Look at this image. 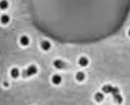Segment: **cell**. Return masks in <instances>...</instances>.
<instances>
[{
  "instance_id": "cell-1",
  "label": "cell",
  "mask_w": 130,
  "mask_h": 105,
  "mask_svg": "<svg viewBox=\"0 0 130 105\" xmlns=\"http://www.w3.org/2000/svg\"><path fill=\"white\" fill-rule=\"evenodd\" d=\"M36 73H37V68H36V66L34 65H30V66H28L25 70L23 72V77H30V76H33V75H35Z\"/></svg>"
},
{
  "instance_id": "cell-2",
  "label": "cell",
  "mask_w": 130,
  "mask_h": 105,
  "mask_svg": "<svg viewBox=\"0 0 130 105\" xmlns=\"http://www.w3.org/2000/svg\"><path fill=\"white\" fill-rule=\"evenodd\" d=\"M53 65L57 68V69H64L65 67H66V63L63 61V60H55L54 62H53Z\"/></svg>"
},
{
  "instance_id": "cell-3",
  "label": "cell",
  "mask_w": 130,
  "mask_h": 105,
  "mask_svg": "<svg viewBox=\"0 0 130 105\" xmlns=\"http://www.w3.org/2000/svg\"><path fill=\"white\" fill-rule=\"evenodd\" d=\"M20 43H21V45H23V46H27V45L29 44V38H28V36L22 35V36L20 37Z\"/></svg>"
},
{
  "instance_id": "cell-4",
  "label": "cell",
  "mask_w": 130,
  "mask_h": 105,
  "mask_svg": "<svg viewBox=\"0 0 130 105\" xmlns=\"http://www.w3.org/2000/svg\"><path fill=\"white\" fill-rule=\"evenodd\" d=\"M88 63H89V60H88L87 57H85V56L80 57L79 60H78V64H79L81 67H86V66L88 65Z\"/></svg>"
},
{
  "instance_id": "cell-5",
  "label": "cell",
  "mask_w": 130,
  "mask_h": 105,
  "mask_svg": "<svg viewBox=\"0 0 130 105\" xmlns=\"http://www.w3.org/2000/svg\"><path fill=\"white\" fill-rule=\"evenodd\" d=\"M40 46H41V48H42L44 51H48V50L51 48V43H50V41H48V40H43V41L41 42Z\"/></svg>"
},
{
  "instance_id": "cell-6",
  "label": "cell",
  "mask_w": 130,
  "mask_h": 105,
  "mask_svg": "<svg viewBox=\"0 0 130 105\" xmlns=\"http://www.w3.org/2000/svg\"><path fill=\"white\" fill-rule=\"evenodd\" d=\"M10 76L12 77L13 79H17L20 76V71L18 68H12L10 71Z\"/></svg>"
},
{
  "instance_id": "cell-7",
  "label": "cell",
  "mask_w": 130,
  "mask_h": 105,
  "mask_svg": "<svg viewBox=\"0 0 130 105\" xmlns=\"http://www.w3.org/2000/svg\"><path fill=\"white\" fill-rule=\"evenodd\" d=\"M52 82H53L54 84H56V85L60 84V83L62 82V77H61L60 75H54V76L52 77Z\"/></svg>"
},
{
  "instance_id": "cell-8",
  "label": "cell",
  "mask_w": 130,
  "mask_h": 105,
  "mask_svg": "<svg viewBox=\"0 0 130 105\" xmlns=\"http://www.w3.org/2000/svg\"><path fill=\"white\" fill-rule=\"evenodd\" d=\"M75 79L78 82H82L83 80L85 79V74L83 72H77L76 75H75Z\"/></svg>"
},
{
  "instance_id": "cell-9",
  "label": "cell",
  "mask_w": 130,
  "mask_h": 105,
  "mask_svg": "<svg viewBox=\"0 0 130 105\" xmlns=\"http://www.w3.org/2000/svg\"><path fill=\"white\" fill-rule=\"evenodd\" d=\"M104 98H105V96L102 92H97L95 94V100L98 101V102H102L104 100Z\"/></svg>"
},
{
  "instance_id": "cell-10",
  "label": "cell",
  "mask_w": 130,
  "mask_h": 105,
  "mask_svg": "<svg viewBox=\"0 0 130 105\" xmlns=\"http://www.w3.org/2000/svg\"><path fill=\"white\" fill-rule=\"evenodd\" d=\"M9 21H10V17H9L8 15H2V16H1V23L3 24V25L8 24Z\"/></svg>"
},
{
  "instance_id": "cell-11",
  "label": "cell",
  "mask_w": 130,
  "mask_h": 105,
  "mask_svg": "<svg viewBox=\"0 0 130 105\" xmlns=\"http://www.w3.org/2000/svg\"><path fill=\"white\" fill-rule=\"evenodd\" d=\"M8 6H9V4H8V2H7V1L3 0V1H1V2H0V8H1L2 10H5L6 8H8Z\"/></svg>"
},
{
  "instance_id": "cell-12",
  "label": "cell",
  "mask_w": 130,
  "mask_h": 105,
  "mask_svg": "<svg viewBox=\"0 0 130 105\" xmlns=\"http://www.w3.org/2000/svg\"><path fill=\"white\" fill-rule=\"evenodd\" d=\"M128 35L130 36V29H129V31H128Z\"/></svg>"
}]
</instances>
